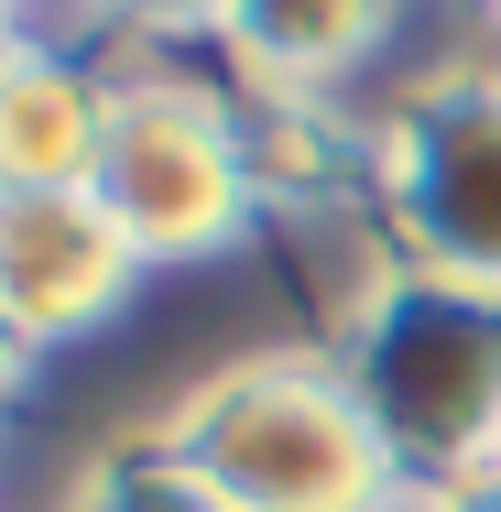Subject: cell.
<instances>
[{"instance_id":"obj_10","label":"cell","mask_w":501,"mask_h":512,"mask_svg":"<svg viewBox=\"0 0 501 512\" xmlns=\"http://www.w3.org/2000/svg\"><path fill=\"white\" fill-rule=\"evenodd\" d=\"M22 55H33V22H22V11H0V88H11V66H22Z\"/></svg>"},{"instance_id":"obj_6","label":"cell","mask_w":501,"mask_h":512,"mask_svg":"<svg viewBox=\"0 0 501 512\" xmlns=\"http://www.w3.org/2000/svg\"><path fill=\"white\" fill-rule=\"evenodd\" d=\"M109 99L120 77H88L77 55L33 44L0 88V186L22 197H88L99 175V142H109Z\"/></svg>"},{"instance_id":"obj_9","label":"cell","mask_w":501,"mask_h":512,"mask_svg":"<svg viewBox=\"0 0 501 512\" xmlns=\"http://www.w3.org/2000/svg\"><path fill=\"white\" fill-rule=\"evenodd\" d=\"M414 512H501V469H480V480H447V491H425Z\"/></svg>"},{"instance_id":"obj_3","label":"cell","mask_w":501,"mask_h":512,"mask_svg":"<svg viewBox=\"0 0 501 512\" xmlns=\"http://www.w3.org/2000/svg\"><path fill=\"white\" fill-rule=\"evenodd\" d=\"M99 218L153 262H207L251 229V142L197 77H120L109 99V142L88 175Z\"/></svg>"},{"instance_id":"obj_4","label":"cell","mask_w":501,"mask_h":512,"mask_svg":"<svg viewBox=\"0 0 501 512\" xmlns=\"http://www.w3.org/2000/svg\"><path fill=\"white\" fill-rule=\"evenodd\" d=\"M371 186L414 273L501 295V66H436L403 88L371 142Z\"/></svg>"},{"instance_id":"obj_1","label":"cell","mask_w":501,"mask_h":512,"mask_svg":"<svg viewBox=\"0 0 501 512\" xmlns=\"http://www.w3.org/2000/svg\"><path fill=\"white\" fill-rule=\"evenodd\" d=\"M153 447L240 512H414L403 469L382 458L371 414L349 404L327 349H251L186 382Z\"/></svg>"},{"instance_id":"obj_5","label":"cell","mask_w":501,"mask_h":512,"mask_svg":"<svg viewBox=\"0 0 501 512\" xmlns=\"http://www.w3.org/2000/svg\"><path fill=\"white\" fill-rule=\"evenodd\" d=\"M142 251L99 218V197H22L0 186V327L22 349H66L131 306Z\"/></svg>"},{"instance_id":"obj_2","label":"cell","mask_w":501,"mask_h":512,"mask_svg":"<svg viewBox=\"0 0 501 512\" xmlns=\"http://www.w3.org/2000/svg\"><path fill=\"white\" fill-rule=\"evenodd\" d=\"M327 360L414 502L501 469V295H469V284L403 262L338 316Z\"/></svg>"},{"instance_id":"obj_11","label":"cell","mask_w":501,"mask_h":512,"mask_svg":"<svg viewBox=\"0 0 501 512\" xmlns=\"http://www.w3.org/2000/svg\"><path fill=\"white\" fill-rule=\"evenodd\" d=\"M22 371H33V349H22V338H11V327H0V404H11V393H22Z\"/></svg>"},{"instance_id":"obj_7","label":"cell","mask_w":501,"mask_h":512,"mask_svg":"<svg viewBox=\"0 0 501 512\" xmlns=\"http://www.w3.org/2000/svg\"><path fill=\"white\" fill-rule=\"evenodd\" d=\"M393 22L371 0H240V11H207V44H229V66L273 99H316L338 88Z\"/></svg>"},{"instance_id":"obj_8","label":"cell","mask_w":501,"mask_h":512,"mask_svg":"<svg viewBox=\"0 0 501 512\" xmlns=\"http://www.w3.org/2000/svg\"><path fill=\"white\" fill-rule=\"evenodd\" d=\"M66 512H240V502H218L197 469H175V458L142 436V447H109L99 469L66 491Z\"/></svg>"}]
</instances>
